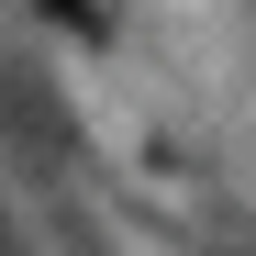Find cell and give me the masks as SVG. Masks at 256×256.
Listing matches in <instances>:
<instances>
[{"label": "cell", "mask_w": 256, "mask_h": 256, "mask_svg": "<svg viewBox=\"0 0 256 256\" xmlns=\"http://www.w3.org/2000/svg\"><path fill=\"white\" fill-rule=\"evenodd\" d=\"M56 22H78V34H100V0H45Z\"/></svg>", "instance_id": "6da1fadb"}]
</instances>
